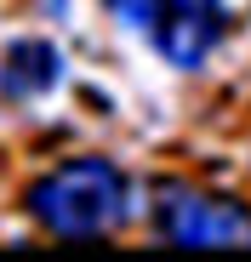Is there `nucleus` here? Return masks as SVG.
<instances>
[{
  "instance_id": "nucleus-3",
  "label": "nucleus",
  "mask_w": 251,
  "mask_h": 262,
  "mask_svg": "<svg viewBox=\"0 0 251 262\" xmlns=\"http://www.w3.org/2000/svg\"><path fill=\"white\" fill-rule=\"evenodd\" d=\"M154 228L165 245H251V211L194 183H160Z\"/></svg>"
},
{
  "instance_id": "nucleus-2",
  "label": "nucleus",
  "mask_w": 251,
  "mask_h": 262,
  "mask_svg": "<svg viewBox=\"0 0 251 262\" xmlns=\"http://www.w3.org/2000/svg\"><path fill=\"white\" fill-rule=\"evenodd\" d=\"M103 6L132 34H143L172 69H200L228 34L223 0H103Z\"/></svg>"
},
{
  "instance_id": "nucleus-1",
  "label": "nucleus",
  "mask_w": 251,
  "mask_h": 262,
  "mask_svg": "<svg viewBox=\"0 0 251 262\" xmlns=\"http://www.w3.org/2000/svg\"><path fill=\"white\" fill-rule=\"evenodd\" d=\"M23 211L52 239H103L132 216V183L103 154H80L40 171L23 194Z\"/></svg>"
},
{
  "instance_id": "nucleus-4",
  "label": "nucleus",
  "mask_w": 251,
  "mask_h": 262,
  "mask_svg": "<svg viewBox=\"0 0 251 262\" xmlns=\"http://www.w3.org/2000/svg\"><path fill=\"white\" fill-rule=\"evenodd\" d=\"M57 80H63V52L52 40H12L6 57H0V97H12V103L46 97Z\"/></svg>"
}]
</instances>
